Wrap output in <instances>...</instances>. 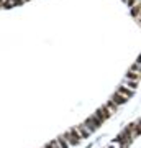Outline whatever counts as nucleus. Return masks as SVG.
I'll return each mask as SVG.
<instances>
[{"mask_svg":"<svg viewBox=\"0 0 141 148\" xmlns=\"http://www.w3.org/2000/svg\"><path fill=\"white\" fill-rule=\"evenodd\" d=\"M56 143L59 145V148H69V143H67V142H66V140L63 138V135L56 138Z\"/></svg>","mask_w":141,"mask_h":148,"instance_id":"9d476101","label":"nucleus"},{"mask_svg":"<svg viewBox=\"0 0 141 148\" xmlns=\"http://www.w3.org/2000/svg\"><path fill=\"white\" fill-rule=\"evenodd\" d=\"M44 148H59V145L56 143V140H52V142H49Z\"/></svg>","mask_w":141,"mask_h":148,"instance_id":"f8f14e48","label":"nucleus"},{"mask_svg":"<svg viewBox=\"0 0 141 148\" xmlns=\"http://www.w3.org/2000/svg\"><path fill=\"white\" fill-rule=\"evenodd\" d=\"M63 138L69 143V147H76V145H79V143H80V140H82V138H80V137L77 135V132H76L74 128L67 130V132H66V133L63 135Z\"/></svg>","mask_w":141,"mask_h":148,"instance_id":"f257e3e1","label":"nucleus"},{"mask_svg":"<svg viewBox=\"0 0 141 148\" xmlns=\"http://www.w3.org/2000/svg\"><path fill=\"white\" fill-rule=\"evenodd\" d=\"M82 123H84V125H85L87 128H89L90 132H95V130H97V128H99L100 125H102V123H100V122L97 120V119H95L94 115H92V117H89L87 120H84Z\"/></svg>","mask_w":141,"mask_h":148,"instance_id":"7ed1b4c3","label":"nucleus"},{"mask_svg":"<svg viewBox=\"0 0 141 148\" xmlns=\"http://www.w3.org/2000/svg\"><path fill=\"white\" fill-rule=\"evenodd\" d=\"M94 117H95V119H97V120L100 122V123H104V122L107 120L108 117H112V114L108 112V109H107L105 106H102V107L99 109V110H97V112L94 114Z\"/></svg>","mask_w":141,"mask_h":148,"instance_id":"f03ea898","label":"nucleus"},{"mask_svg":"<svg viewBox=\"0 0 141 148\" xmlns=\"http://www.w3.org/2000/svg\"><path fill=\"white\" fill-rule=\"evenodd\" d=\"M74 130L77 132V135H79L80 138H82V140H84V138H87V137L90 135V133H92V132L89 130V128L84 125V123H80V125H77V127H74Z\"/></svg>","mask_w":141,"mask_h":148,"instance_id":"20e7f679","label":"nucleus"},{"mask_svg":"<svg viewBox=\"0 0 141 148\" xmlns=\"http://www.w3.org/2000/svg\"><path fill=\"white\" fill-rule=\"evenodd\" d=\"M110 101L113 102L115 106H118V107H120V106H123V104H125V102H126V99H125V97H123V95H120V94H118V92H115V94H113V95H112V97H110Z\"/></svg>","mask_w":141,"mask_h":148,"instance_id":"423d86ee","label":"nucleus"},{"mask_svg":"<svg viewBox=\"0 0 141 148\" xmlns=\"http://www.w3.org/2000/svg\"><path fill=\"white\" fill-rule=\"evenodd\" d=\"M125 79H130V81H140V71H133V69H131L130 73L126 74Z\"/></svg>","mask_w":141,"mask_h":148,"instance_id":"0eeeda50","label":"nucleus"},{"mask_svg":"<svg viewBox=\"0 0 141 148\" xmlns=\"http://www.w3.org/2000/svg\"><path fill=\"white\" fill-rule=\"evenodd\" d=\"M131 13L136 16V20L140 21V3H136V5H133V10H131Z\"/></svg>","mask_w":141,"mask_h":148,"instance_id":"9b49d317","label":"nucleus"},{"mask_svg":"<svg viewBox=\"0 0 141 148\" xmlns=\"http://www.w3.org/2000/svg\"><path fill=\"white\" fill-rule=\"evenodd\" d=\"M105 107L108 109V112L112 114V115H113V114H116V110H118V106H115V104H113L112 101L107 102V104H105Z\"/></svg>","mask_w":141,"mask_h":148,"instance_id":"6e6552de","label":"nucleus"},{"mask_svg":"<svg viewBox=\"0 0 141 148\" xmlns=\"http://www.w3.org/2000/svg\"><path fill=\"white\" fill-rule=\"evenodd\" d=\"M125 84H126V86H130L128 89H131V90H136V87L140 86V81H130V79H125Z\"/></svg>","mask_w":141,"mask_h":148,"instance_id":"1a4fd4ad","label":"nucleus"},{"mask_svg":"<svg viewBox=\"0 0 141 148\" xmlns=\"http://www.w3.org/2000/svg\"><path fill=\"white\" fill-rule=\"evenodd\" d=\"M116 92H118L120 95H123V97H125L126 101H128V99H131V95L135 94V90L128 89V87H125V86H120V87L116 89Z\"/></svg>","mask_w":141,"mask_h":148,"instance_id":"39448f33","label":"nucleus"}]
</instances>
